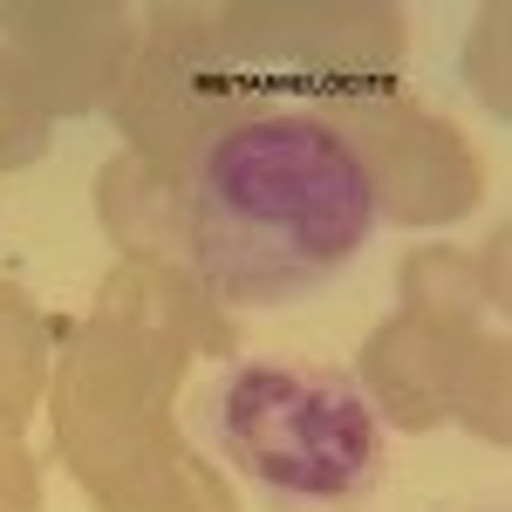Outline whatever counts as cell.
Instances as JSON below:
<instances>
[{"mask_svg":"<svg viewBox=\"0 0 512 512\" xmlns=\"http://www.w3.org/2000/svg\"><path fill=\"white\" fill-rule=\"evenodd\" d=\"M383 185L328 117L267 110L205 137L185 192V246L226 308L308 301L369 246Z\"/></svg>","mask_w":512,"mask_h":512,"instance_id":"obj_1","label":"cell"},{"mask_svg":"<svg viewBox=\"0 0 512 512\" xmlns=\"http://www.w3.org/2000/svg\"><path fill=\"white\" fill-rule=\"evenodd\" d=\"M205 431L260 499L287 512H349L383 485V424L349 369L260 355L219 376Z\"/></svg>","mask_w":512,"mask_h":512,"instance_id":"obj_2","label":"cell"}]
</instances>
